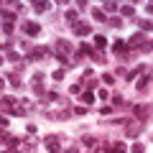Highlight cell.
<instances>
[{"label":"cell","instance_id":"cell-1","mask_svg":"<svg viewBox=\"0 0 153 153\" xmlns=\"http://www.w3.org/2000/svg\"><path fill=\"white\" fill-rule=\"evenodd\" d=\"M44 146H46V151H49V153H59V138L49 135V138L44 140Z\"/></svg>","mask_w":153,"mask_h":153},{"label":"cell","instance_id":"cell-2","mask_svg":"<svg viewBox=\"0 0 153 153\" xmlns=\"http://www.w3.org/2000/svg\"><path fill=\"white\" fill-rule=\"evenodd\" d=\"M23 31H26V36H38L41 28H38V23H31V21H28L26 26H23Z\"/></svg>","mask_w":153,"mask_h":153},{"label":"cell","instance_id":"cell-3","mask_svg":"<svg viewBox=\"0 0 153 153\" xmlns=\"http://www.w3.org/2000/svg\"><path fill=\"white\" fill-rule=\"evenodd\" d=\"M138 130H140V125H138V123H128L125 135H128V138H138Z\"/></svg>","mask_w":153,"mask_h":153},{"label":"cell","instance_id":"cell-4","mask_svg":"<svg viewBox=\"0 0 153 153\" xmlns=\"http://www.w3.org/2000/svg\"><path fill=\"white\" fill-rule=\"evenodd\" d=\"M107 153H125V146L123 143H112V146H107Z\"/></svg>","mask_w":153,"mask_h":153},{"label":"cell","instance_id":"cell-5","mask_svg":"<svg viewBox=\"0 0 153 153\" xmlns=\"http://www.w3.org/2000/svg\"><path fill=\"white\" fill-rule=\"evenodd\" d=\"M74 33H76V36H87V33H89V26H87V23H79V26L74 28Z\"/></svg>","mask_w":153,"mask_h":153},{"label":"cell","instance_id":"cell-6","mask_svg":"<svg viewBox=\"0 0 153 153\" xmlns=\"http://www.w3.org/2000/svg\"><path fill=\"white\" fill-rule=\"evenodd\" d=\"M94 46H97V49H107V38L105 36H94Z\"/></svg>","mask_w":153,"mask_h":153},{"label":"cell","instance_id":"cell-7","mask_svg":"<svg viewBox=\"0 0 153 153\" xmlns=\"http://www.w3.org/2000/svg\"><path fill=\"white\" fill-rule=\"evenodd\" d=\"M46 51H49L46 46H38V49H36V54H33L31 59H44V56H46Z\"/></svg>","mask_w":153,"mask_h":153},{"label":"cell","instance_id":"cell-8","mask_svg":"<svg viewBox=\"0 0 153 153\" xmlns=\"http://www.w3.org/2000/svg\"><path fill=\"white\" fill-rule=\"evenodd\" d=\"M148 82H151V76L146 74V76H140V79H138V84H135V87H138V89H146V87H148Z\"/></svg>","mask_w":153,"mask_h":153},{"label":"cell","instance_id":"cell-9","mask_svg":"<svg viewBox=\"0 0 153 153\" xmlns=\"http://www.w3.org/2000/svg\"><path fill=\"white\" fill-rule=\"evenodd\" d=\"M120 13H123L125 18H130L133 13H135V8H133V5H123V8H120Z\"/></svg>","mask_w":153,"mask_h":153},{"label":"cell","instance_id":"cell-10","mask_svg":"<svg viewBox=\"0 0 153 153\" xmlns=\"http://www.w3.org/2000/svg\"><path fill=\"white\" fill-rule=\"evenodd\" d=\"M82 100H84V105H92V102H94V94H92V89H89V92H84V94H82Z\"/></svg>","mask_w":153,"mask_h":153},{"label":"cell","instance_id":"cell-11","mask_svg":"<svg viewBox=\"0 0 153 153\" xmlns=\"http://www.w3.org/2000/svg\"><path fill=\"white\" fill-rule=\"evenodd\" d=\"M105 10L115 13V10H120V8H117V3H105Z\"/></svg>","mask_w":153,"mask_h":153},{"label":"cell","instance_id":"cell-12","mask_svg":"<svg viewBox=\"0 0 153 153\" xmlns=\"http://www.w3.org/2000/svg\"><path fill=\"white\" fill-rule=\"evenodd\" d=\"M33 8H36V10H38V13H44V10H46V8H49V3H33Z\"/></svg>","mask_w":153,"mask_h":153},{"label":"cell","instance_id":"cell-13","mask_svg":"<svg viewBox=\"0 0 153 153\" xmlns=\"http://www.w3.org/2000/svg\"><path fill=\"white\" fill-rule=\"evenodd\" d=\"M92 16H94V21H105V13L102 10H92Z\"/></svg>","mask_w":153,"mask_h":153},{"label":"cell","instance_id":"cell-14","mask_svg":"<svg viewBox=\"0 0 153 153\" xmlns=\"http://www.w3.org/2000/svg\"><path fill=\"white\" fill-rule=\"evenodd\" d=\"M66 21L74 23V21H76V13H74V10H66Z\"/></svg>","mask_w":153,"mask_h":153},{"label":"cell","instance_id":"cell-15","mask_svg":"<svg viewBox=\"0 0 153 153\" xmlns=\"http://www.w3.org/2000/svg\"><path fill=\"white\" fill-rule=\"evenodd\" d=\"M51 76H54V79H64V69H56Z\"/></svg>","mask_w":153,"mask_h":153},{"label":"cell","instance_id":"cell-16","mask_svg":"<svg viewBox=\"0 0 153 153\" xmlns=\"http://www.w3.org/2000/svg\"><path fill=\"white\" fill-rule=\"evenodd\" d=\"M140 28H143V31H153V26L148 21H140Z\"/></svg>","mask_w":153,"mask_h":153},{"label":"cell","instance_id":"cell-17","mask_svg":"<svg viewBox=\"0 0 153 153\" xmlns=\"http://www.w3.org/2000/svg\"><path fill=\"white\" fill-rule=\"evenodd\" d=\"M133 153H143V146H140V143H135V146H133Z\"/></svg>","mask_w":153,"mask_h":153},{"label":"cell","instance_id":"cell-18","mask_svg":"<svg viewBox=\"0 0 153 153\" xmlns=\"http://www.w3.org/2000/svg\"><path fill=\"white\" fill-rule=\"evenodd\" d=\"M148 13H151V16H153V3H148Z\"/></svg>","mask_w":153,"mask_h":153}]
</instances>
